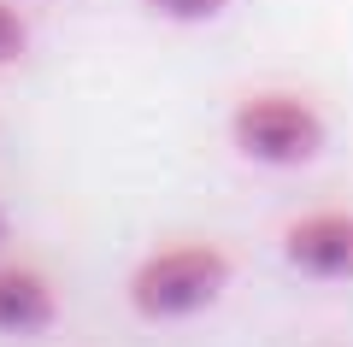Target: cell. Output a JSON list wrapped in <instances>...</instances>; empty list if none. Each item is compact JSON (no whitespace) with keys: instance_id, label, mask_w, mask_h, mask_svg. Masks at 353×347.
Wrapping results in <instances>:
<instances>
[{"instance_id":"1","label":"cell","mask_w":353,"mask_h":347,"mask_svg":"<svg viewBox=\"0 0 353 347\" xmlns=\"http://www.w3.org/2000/svg\"><path fill=\"white\" fill-rule=\"evenodd\" d=\"M230 253L212 248V241H171V248L148 253V259L130 271V306L136 318L148 324H176V318H194L206 312L218 295L230 288Z\"/></svg>"},{"instance_id":"2","label":"cell","mask_w":353,"mask_h":347,"mask_svg":"<svg viewBox=\"0 0 353 347\" xmlns=\"http://www.w3.org/2000/svg\"><path fill=\"white\" fill-rule=\"evenodd\" d=\"M230 141H236L241 159L271 165V171H294V165L318 159L324 148V118H318L312 100L301 95H248L230 112Z\"/></svg>"},{"instance_id":"3","label":"cell","mask_w":353,"mask_h":347,"mask_svg":"<svg viewBox=\"0 0 353 347\" xmlns=\"http://www.w3.org/2000/svg\"><path fill=\"white\" fill-rule=\"evenodd\" d=\"M283 259L312 283H353V212L318 206L283 230Z\"/></svg>"},{"instance_id":"4","label":"cell","mask_w":353,"mask_h":347,"mask_svg":"<svg viewBox=\"0 0 353 347\" xmlns=\"http://www.w3.org/2000/svg\"><path fill=\"white\" fill-rule=\"evenodd\" d=\"M59 324V288L41 265L30 259H0V335H48Z\"/></svg>"},{"instance_id":"5","label":"cell","mask_w":353,"mask_h":347,"mask_svg":"<svg viewBox=\"0 0 353 347\" xmlns=\"http://www.w3.org/2000/svg\"><path fill=\"white\" fill-rule=\"evenodd\" d=\"M24 48H30V24H24V12H18L12 0H0V71L24 59Z\"/></svg>"},{"instance_id":"6","label":"cell","mask_w":353,"mask_h":347,"mask_svg":"<svg viewBox=\"0 0 353 347\" xmlns=\"http://www.w3.org/2000/svg\"><path fill=\"white\" fill-rule=\"evenodd\" d=\"M159 18H171V24H206V18H218L230 6V0H148Z\"/></svg>"},{"instance_id":"7","label":"cell","mask_w":353,"mask_h":347,"mask_svg":"<svg viewBox=\"0 0 353 347\" xmlns=\"http://www.w3.org/2000/svg\"><path fill=\"white\" fill-rule=\"evenodd\" d=\"M0 248H6V212H0Z\"/></svg>"}]
</instances>
